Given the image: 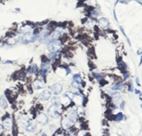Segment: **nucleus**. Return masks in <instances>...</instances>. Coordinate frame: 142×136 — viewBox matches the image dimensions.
Here are the masks:
<instances>
[{"instance_id":"a878e982","label":"nucleus","mask_w":142,"mask_h":136,"mask_svg":"<svg viewBox=\"0 0 142 136\" xmlns=\"http://www.w3.org/2000/svg\"><path fill=\"white\" fill-rule=\"evenodd\" d=\"M67 136H74V135H73V133H69Z\"/></svg>"},{"instance_id":"5701e85b","label":"nucleus","mask_w":142,"mask_h":136,"mask_svg":"<svg viewBox=\"0 0 142 136\" xmlns=\"http://www.w3.org/2000/svg\"><path fill=\"white\" fill-rule=\"evenodd\" d=\"M136 85H137V86H141V85H140V83H139V79H138V77H136Z\"/></svg>"},{"instance_id":"f3484780","label":"nucleus","mask_w":142,"mask_h":136,"mask_svg":"<svg viewBox=\"0 0 142 136\" xmlns=\"http://www.w3.org/2000/svg\"><path fill=\"white\" fill-rule=\"evenodd\" d=\"M59 56H60V54L57 53V51H56V52H51V54L49 55V58H50L51 60H56Z\"/></svg>"},{"instance_id":"393cba45","label":"nucleus","mask_w":142,"mask_h":136,"mask_svg":"<svg viewBox=\"0 0 142 136\" xmlns=\"http://www.w3.org/2000/svg\"><path fill=\"white\" fill-rule=\"evenodd\" d=\"M135 93H136V94H140V95H141V93H140V91H139L138 90H135Z\"/></svg>"},{"instance_id":"4468645a","label":"nucleus","mask_w":142,"mask_h":136,"mask_svg":"<svg viewBox=\"0 0 142 136\" xmlns=\"http://www.w3.org/2000/svg\"><path fill=\"white\" fill-rule=\"evenodd\" d=\"M123 89V83L122 82H119V83H115L113 86L112 87V90H120Z\"/></svg>"},{"instance_id":"dca6fc26","label":"nucleus","mask_w":142,"mask_h":136,"mask_svg":"<svg viewBox=\"0 0 142 136\" xmlns=\"http://www.w3.org/2000/svg\"><path fill=\"white\" fill-rule=\"evenodd\" d=\"M73 79L74 82H76V83L78 84V85H80V84L82 83V81H81V77H80V76L79 75H74L73 77Z\"/></svg>"},{"instance_id":"7ed1b4c3","label":"nucleus","mask_w":142,"mask_h":136,"mask_svg":"<svg viewBox=\"0 0 142 136\" xmlns=\"http://www.w3.org/2000/svg\"><path fill=\"white\" fill-rule=\"evenodd\" d=\"M59 107H60V105L52 104L51 106L49 107V109H48V115L50 118H57V117H59V112H58Z\"/></svg>"},{"instance_id":"cd10ccee","label":"nucleus","mask_w":142,"mask_h":136,"mask_svg":"<svg viewBox=\"0 0 142 136\" xmlns=\"http://www.w3.org/2000/svg\"><path fill=\"white\" fill-rule=\"evenodd\" d=\"M142 63V56H141V58H140V62H139V64H141Z\"/></svg>"},{"instance_id":"412c9836","label":"nucleus","mask_w":142,"mask_h":136,"mask_svg":"<svg viewBox=\"0 0 142 136\" xmlns=\"http://www.w3.org/2000/svg\"><path fill=\"white\" fill-rule=\"evenodd\" d=\"M93 76L95 77H96V78H97V79H101V78H102V77H101V76H100V75H99V74H96V73H94L93 74Z\"/></svg>"},{"instance_id":"bb28decb","label":"nucleus","mask_w":142,"mask_h":136,"mask_svg":"<svg viewBox=\"0 0 142 136\" xmlns=\"http://www.w3.org/2000/svg\"><path fill=\"white\" fill-rule=\"evenodd\" d=\"M2 129H3V126H2V125H0V131L2 130Z\"/></svg>"},{"instance_id":"1a4fd4ad","label":"nucleus","mask_w":142,"mask_h":136,"mask_svg":"<svg viewBox=\"0 0 142 136\" xmlns=\"http://www.w3.org/2000/svg\"><path fill=\"white\" fill-rule=\"evenodd\" d=\"M32 31H33V27H32L31 25H23V26L20 29V33L22 35L30 33V32H32Z\"/></svg>"},{"instance_id":"9b49d317","label":"nucleus","mask_w":142,"mask_h":136,"mask_svg":"<svg viewBox=\"0 0 142 136\" xmlns=\"http://www.w3.org/2000/svg\"><path fill=\"white\" fill-rule=\"evenodd\" d=\"M11 126H12V120L11 118H6L3 122V127L6 129V130H10L11 129Z\"/></svg>"},{"instance_id":"423d86ee","label":"nucleus","mask_w":142,"mask_h":136,"mask_svg":"<svg viewBox=\"0 0 142 136\" xmlns=\"http://www.w3.org/2000/svg\"><path fill=\"white\" fill-rule=\"evenodd\" d=\"M39 97L42 101H48V100H49L50 97H51V92H50V90H45V91H43V92L40 94Z\"/></svg>"},{"instance_id":"6e6552de","label":"nucleus","mask_w":142,"mask_h":136,"mask_svg":"<svg viewBox=\"0 0 142 136\" xmlns=\"http://www.w3.org/2000/svg\"><path fill=\"white\" fill-rule=\"evenodd\" d=\"M49 68H50V64L49 62H44V63H42V66H41V69H40V73L43 76H45L49 70Z\"/></svg>"},{"instance_id":"a211bd4d","label":"nucleus","mask_w":142,"mask_h":136,"mask_svg":"<svg viewBox=\"0 0 142 136\" xmlns=\"http://www.w3.org/2000/svg\"><path fill=\"white\" fill-rule=\"evenodd\" d=\"M123 118H124V115L122 114V113H118V114L115 116V120L116 121H121Z\"/></svg>"},{"instance_id":"2eb2a0df","label":"nucleus","mask_w":142,"mask_h":136,"mask_svg":"<svg viewBox=\"0 0 142 136\" xmlns=\"http://www.w3.org/2000/svg\"><path fill=\"white\" fill-rule=\"evenodd\" d=\"M0 105H1V106H2L3 108H6L7 106H8V103H7V100L4 98L3 96H2V97H0Z\"/></svg>"},{"instance_id":"9d476101","label":"nucleus","mask_w":142,"mask_h":136,"mask_svg":"<svg viewBox=\"0 0 142 136\" xmlns=\"http://www.w3.org/2000/svg\"><path fill=\"white\" fill-rule=\"evenodd\" d=\"M99 25H100V28L105 29V28H107L108 26H109V21H108L106 18L100 19V21H99Z\"/></svg>"},{"instance_id":"20e7f679","label":"nucleus","mask_w":142,"mask_h":136,"mask_svg":"<svg viewBox=\"0 0 142 136\" xmlns=\"http://www.w3.org/2000/svg\"><path fill=\"white\" fill-rule=\"evenodd\" d=\"M62 90H63V86L61 83H56L51 87V90L53 91V93H54L55 95L61 94Z\"/></svg>"},{"instance_id":"39448f33","label":"nucleus","mask_w":142,"mask_h":136,"mask_svg":"<svg viewBox=\"0 0 142 136\" xmlns=\"http://www.w3.org/2000/svg\"><path fill=\"white\" fill-rule=\"evenodd\" d=\"M37 121H38V123L41 124V125H45V124L48 123V121H49V118H48V116L44 113H40L38 116H37Z\"/></svg>"},{"instance_id":"0eeeda50","label":"nucleus","mask_w":142,"mask_h":136,"mask_svg":"<svg viewBox=\"0 0 142 136\" xmlns=\"http://www.w3.org/2000/svg\"><path fill=\"white\" fill-rule=\"evenodd\" d=\"M74 123V121L73 120V119H71V118H68V117H67V118H65L63 119V120H62V126H63L64 128H70L71 127V126H72V125H73V124Z\"/></svg>"},{"instance_id":"f8f14e48","label":"nucleus","mask_w":142,"mask_h":136,"mask_svg":"<svg viewBox=\"0 0 142 136\" xmlns=\"http://www.w3.org/2000/svg\"><path fill=\"white\" fill-rule=\"evenodd\" d=\"M45 87V83L40 80H35L33 82V88L35 90H39V89H43Z\"/></svg>"},{"instance_id":"aec40b11","label":"nucleus","mask_w":142,"mask_h":136,"mask_svg":"<svg viewBox=\"0 0 142 136\" xmlns=\"http://www.w3.org/2000/svg\"><path fill=\"white\" fill-rule=\"evenodd\" d=\"M120 66L122 67V69H126V64H125L124 62H120Z\"/></svg>"},{"instance_id":"f03ea898","label":"nucleus","mask_w":142,"mask_h":136,"mask_svg":"<svg viewBox=\"0 0 142 136\" xmlns=\"http://www.w3.org/2000/svg\"><path fill=\"white\" fill-rule=\"evenodd\" d=\"M21 42L23 44H28V43H32V42H34V41L37 39V35L34 34V33H27V34H24L22 37H21Z\"/></svg>"},{"instance_id":"c85d7f7f","label":"nucleus","mask_w":142,"mask_h":136,"mask_svg":"<svg viewBox=\"0 0 142 136\" xmlns=\"http://www.w3.org/2000/svg\"><path fill=\"white\" fill-rule=\"evenodd\" d=\"M80 136H81V135H80Z\"/></svg>"},{"instance_id":"ddd939ff","label":"nucleus","mask_w":142,"mask_h":136,"mask_svg":"<svg viewBox=\"0 0 142 136\" xmlns=\"http://www.w3.org/2000/svg\"><path fill=\"white\" fill-rule=\"evenodd\" d=\"M35 129H36V125H35V123H34L33 121H32L30 125H29V126L26 128V130H27V131H29V132H33V131H34V130H35Z\"/></svg>"},{"instance_id":"f257e3e1","label":"nucleus","mask_w":142,"mask_h":136,"mask_svg":"<svg viewBox=\"0 0 142 136\" xmlns=\"http://www.w3.org/2000/svg\"><path fill=\"white\" fill-rule=\"evenodd\" d=\"M61 47V42L58 39H55V40H50L48 43V50L49 52H56L58 50H60V48Z\"/></svg>"},{"instance_id":"6ab92c4d","label":"nucleus","mask_w":142,"mask_h":136,"mask_svg":"<svg viewBox=\"0 0 142 136\" xmlns=\"http://www.w3.org/2000/svg\"><path fill=\"white\" fill-rule=\"evenodd\" d=\"M30 72L31 73H35L36 72V70H37V67H36V65L35 64H33V65H31V67H30Z\"/></svg>"},{"instance_id":"b1692460","label":"nucleus","mask_w":142,"mask_h":136,"mask_svg":"<svg viewBox=\"0 0 142 136\" xmlns=\"http://www.w3.org/2000/svg\"><path fill=\"white\" fill-rule=\"evenodd\" d=\"M38 136H46V135H45V134L44 132H42V131H41V132L38 133Z\"/></svg>"},{"instance_id":"4be33fe9","label":"nucleus","mask_w":142,"mask_h":136,"mask_svg":"<svg viewBox=\"0 0 142 136\" xmlns=\"http://www.w3.org/2000/svg\"><path fill=\"white\" fill-rule=\"evenodd\" d=\"M54 136H65V135H64L63 132H57V133H55Z\"/></svg>"}]
</instances>
